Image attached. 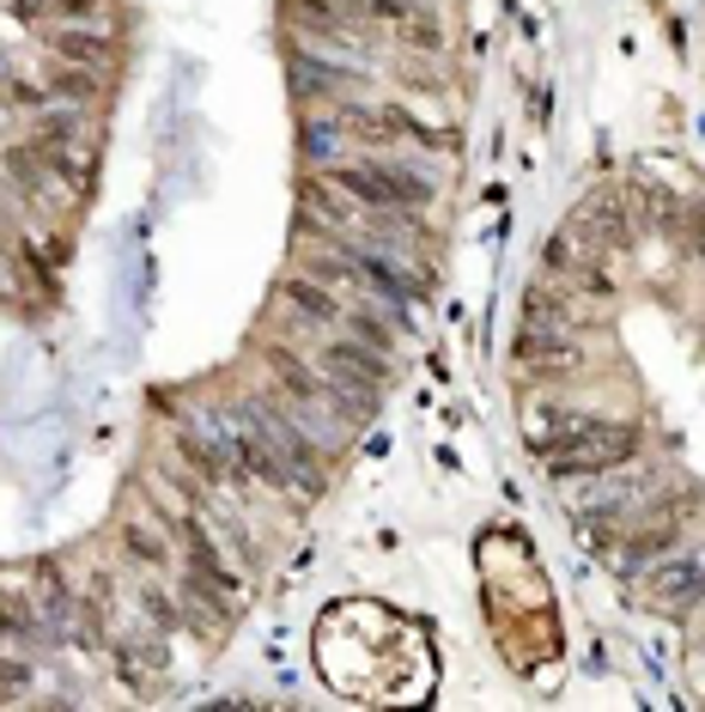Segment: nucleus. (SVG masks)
<instances>
[{"label": "nucleus", "mask_w": 705, "mask_h": 712, "mask_svg": "<svg viewBox=\"0 0 705 712\" xmlns=\"http://www.w3.org/2000/svg\"><path fill=\"white\" fill-rule=\"evenodd\" d=\"M225 433H232V475L261 481L268 493H299V481H292L287 457H280V445H275V433H268V421H261L249 402H237V409L225 414Z\"/></svg>", "instance_id": "2"}, {"label": "nucleus", "mask_w": 705, "mask_h": 712, "mask_svg": "<svg viewBox=\"0 0 705 712\" xmlns=\"http://www.w3.org/2000/svg\"><path fill=\"white\" fill-rule=\"evenodd\" d=\"M49 98H61V104H98L104 98V74L98 67H79V62H55L49 67Z\"/></svg>", "instance_id": "14"}, {"label": "nucleus", "mask_w": 705, "mask_h": 712, "mask_svg": "<svg viewBox=\"0 0 705 712\" xmlns=\"http://www.w3.org/2000/svg\"><path fill=\"white\" fill-rule=\"evenodd\" d=\"M280 292H287V304L304 316V323H323V330H328V323H347V304L335 299V287H323V280L304 275V268H299V275H292Z\"/></svg>", "instance_id": "11"}, {"label": "nucleus", "mask_w": 705, "mask_h": 712, "mask_svg": "<svg viewBox=\"0 0 705 712\" xmlns=\"http://www.w3.org/2000/svg\"><path fill=\"white\" fill-rule=\"evenodd\" d=\"M572 237L578 244H584V251H596V256H608V251H627L633 244V232H639V225H633V213H627V201L614 196V189H596V196H584L572 208Z\"/></svg>", "instance_id": "4"}, {"label": "nucleus", "mask_w": 705, "mask_h": 712, "mask_svg": "<svg viewBox=\"0 0 705 712\" xmlns=\"http://www.w3.org/2000/svg\"><path fill=\"white\" fill-rule=\"evenodd\" d=\"M141 615L153 621V633H158V639L183 627V603H177L170 591H158V585H146V591H141Z\"/></svg>", "instance_id": "21"}, {"label": "nucleus", "mask_w": 705, "mask_h": 712, "mask_svg": "<svg viewBox=\"0 0 705 712\" xmlns=\"http://www.w3.org/2000/svg\"><path fill=\"white\" fill-rule=\"evenodd\" d=\"M517 366L529 371V378L553 383V378H566V371L584 366V347L572 342L566 323H523L517 330Z\"/></svg>", "instance_id": "5"}, {"label": "nucleus", "mask_w": 705, "mask_h": 712, "mask_svg": "<svg viewBox=\"0 0 705 712\" xmlns=\"http://www.w3.org/2000/svg\"><path fill=\"white\" fill-rule=\"evenodd\" d=\"M280 13H287L292 25L316 31V37H335V31H347V0H280Z\"/></svg>", "instance_id": "18"}, {"label": "nucleus", "mask_w": 705, "mask_h": 712, "mask_svg": "<svg viewBox=\"0 0 705 712\" xmlns=\"http://www.w3.org/2000/svg\"><path fill=\"white\" fill-rule=\"evenodd\" d=\"M523 323H566L572 330V304H566V292L560 287H529L523 292Z\"/></svg>", "instance_id": "19"}, {"label": "nucleus", "mask_w": 705, "mask_h": 712, "mask_svg": "<svg viewBox=\"0 0 705 712\" xmlns=\"http://www.w3.org/2000/svg\"><path fill=\"white\" fill-rule=\"evenodd\" d=\"M79 134H86V116H79V104H61V110H37V122H31V141L49 146V153H74Z\"/></svg>", "instance_id": "16"}, {"label": "nucleus", "mask_w": 705, "mask_h": 712, "mask_svg": "<svg viewBox=\"0 0 705 712\" xmlns=\"http://www.w3.org/2000/svg\"><path fill=\"white\" fill-rule=\"evenodd\" d=\"M287 67H292V92H299V98H323V92H347V86H359L340 62H323V55H311V49H304V55L292 49Z\"/></svg>", "instance_id": "12"}, {"label": "nucleus", "mask_w": 705, "mask_h": 712, "mask_svg": "<svg viewBox=\"0 0 705 712\" xmlns=\"http://www.w3.org/2000/svg\"><path fill=\"white\" fill-rule=\"evenodd\" d=\"M687 251L700 256V268H705V201L687 213Z\"/></svg>", "instance_id": "27"}, {"label": "nucleus", "mask_w": 705, "mask_h": 712, "mask_svg": "<svg viewBox=\"0 0 705 712\" xmlns=\"http://www.w3.org/2000/svg\"><path fill=\"white\" fill-rule=\"evenodd\" d=\"M645 579V597H657V603H700L705 597V554H675L669 548L657 567H645L639 572Z\"/></svg>", "instance_id": "6"}, {"label": "nucleus", "mask_w": 705, "mask_h": 712, "mask_svg": "<svg viewBox=\"0 0 705 712\" xmlns=\"http://www.w3.org/2000/svg\"><path fill=\"white\" fill-rule=\"evenodd\" d=\"M31 688V664L25 658H0V694H19Z\"/></svg>", "instance_id": "26"}, {"label": "nucleus", "mask_w": 705, "mask_h": 712, "mask_svg": "<svg viewBox=\"0 0 705 712\" xmlns=\"http://www.w3.org/2000/svg\"><path fill=\"white\" fill-rule=\"evenodd\" d=\"M170 438H177V457L189 463V475H195L201 488H220V481H232V433H225V414H183V421L170 426Z\"/></svg>", "instance_id": "3"}, {"label": "nucleus", "mask_w": 705, "mask_h": 712, "mask_svg": "<svg viewBox=\"0 0 705 712\" xmlns=\"http://www.w3.org/2000/svg\"><path fill=\"white\" fill-rule=\"evenodd\" d=\"M402 43H407V49H445V25H438V19H432V13H407L402 19Z\"/></svg>", "instance_id": "23"}, {"label": "nucleus", "mask_w": 705, "mask_h": 712, "mask_svg": "<svg viewBox=\"0 0 705 712\" xmlns=\"http://www.w3.org/2000/svg\"><path fill=\"white\" fill-rule=\"evenodd\" d=\"M536 450L548 457V469L560 481H578V475H608V469H627L633 457L645 450L639 426L633 421H590V414H560L548 438L536 433Z\"/></svg>", "instance_id": "1"}, {"label": "nucleus", "mask_w": 705, "mask_h": 712, "mask_svg": "<svg viewBox=\"0 0 705 712\" xmlns=\"http://www.w3.org/2000/svg\"><path fill=\"white\" fill-rule=\"evenodd\" d=\"M158 524H165V518H158ZM158 524L153 518H122V530H116L122 560H134V567H146V572H165L170 567V536Z\"/></svg>", "instance_id": "10"}, {"label": "nucleus", "mask_w": 705, "mask_h": 712, "mask_svg": "<svg viewBox=\"0 0 705 712\" xmlns=\"http://www.w3.org/2000/svg\"><path fill=\"white\" fill-rule=\"evenodd\" d=\"M584 256H596V251H584V244H578L572 225H566V232H553L548 244H541V268H548V275H578V268H584Z\"/></svg>", "instance_id": "20"}, {"label": "nucleus", "mask_w": 705, "mask_h": 712, "mask_svg": "<svg viewBox=\"0 0 705 712\" xmlns=\"http://www.w3.org/2000/svg\"><path fill=\"white\" fill-rule=\"evenodd\" d=\"M414 13L407 0H347V19H378V25H402Z\"/></svg>", "instance_id": "24"}, {"label": "nucleus", "mask_w": 705, "mask_h": 712, "mask_svg": "<svg viewBox=\"0 0 705 712\" xmlns=\"http://www.w3.org/2000/svg\"><path fill=\"white\" fill-rule=\"evenodd\" d=\"M261 359H268V371H275V383H280V396H287V402H299V409H328V378H323V366L299 359L292 347H280V342L261 347Z\"/></svg>", "instance_id": "7"}, {"label": "nucleus", "mask_w": 705, "mask_h": 712, "mask_svg": "<svg viewBox=\"0 0 705 712\" xmlns=\"http://www.w3.org/2000/svg\"><path fill=\"white\" fill-rule=\"evenodd\" d=\"M49 7H55V13L67 19V25H92V19H98V7H104V0H49Z\"/></svg>", "instance_id": "25"}, {"label": "nucleus", "mask_w": 705, "mask_h": 712, "mask_svg": "<svg viewBox=\"0 0 705 712\" xmlns=\"http://www.w3.org/2000/svg\"><path fill=\"white\" fill-rule=\"evenodd\" d=\"M49 49L61 55V62L98 67V74H104V67H110V55H116V49H110V37H98L92 25H61V31L49 37Z\"/></svg>", "instance_id": "15"}, {"label": "nucleus", "mask_w": 705, "mask_h": 712, "mask_svg": "<svg viewBox=\"0 0 705 712\" xmlns=\"http://www.w3.org/2000/svg\"><path fill=\"white\" fill-rule=\"evenodd\" d=\"M116 670L134 694H153L165 682V646H134V639H116Z\"/></svg>", "instance_id": "13"}, {"label": "nucleus", "mask_w": 705, "mask_h": 712, "mask_svg": "<svg viewBox=\"0 0 705 712\" xmlns=\"http://www.w3.org/2000/svg\"><path fill=\"white\" fill-rule=\"evenodd\" d=\"M340 134H347L340 110H335V116H304L299 122V153L311 158V165H335V158H340Z\"/></svg>", "instance_id": "17"}, {"label": "nucleus", "mask_w": 705, "mask_h": 712, "mask_svg": "<svg viewBox=\"0 0 705 712\" xmlns=\"http://www.w3.org/2000/svg\"><path fill=\"white\" fill-rule=\"evenodd\" d=\"M299 213L316 225H328V232H340V225H352V201L340 196V183L328 171H304L299 177Z\"/></svg>", "instance_id": "9"}, {"label": "nucleus", "mask_w": 705, "mask_h": 712, "mask_svg": "<svg viewBox=\"0 0 705 712\" xmlns=\"http://www.w3.org/2000/svg\"><path fill=\"white\" fill-rule=\"evenodd\" d=\"M633 201H639V213H645V225H675L681 220V208H675V196H669L663 183H633Z\"/></svg>", "instance_id": "22"}, {"label": "nucleus", "mask_w": 705, "mask_h": 712, "mask_svg": "<svg viewBox=\"0 0 705 712\" xmlns=\"http://www.w3.org/2000/svg\"><path fill=\"white\" fill-rule=\"evenodd\" d=\"M177 603H183V627L195 633L201 646H220L225 633H232V597H220V591H213V585L189 579Z\"/></svg>", "instance_id": "8"}]
</instances>
